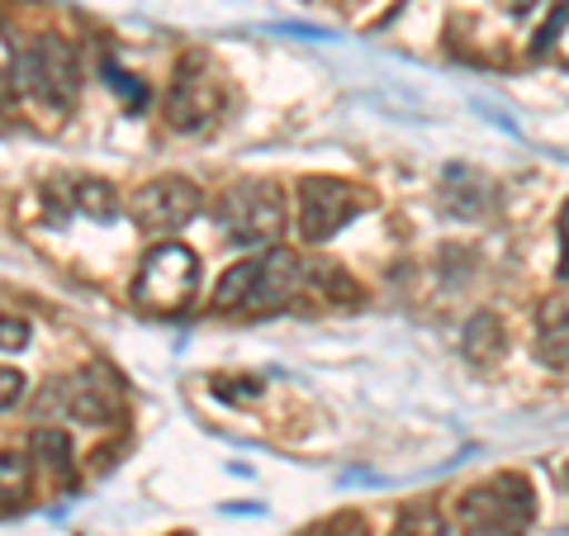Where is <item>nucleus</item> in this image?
Returning <instances> with one entry per match:
<instances>
[{
  "instance_id": "obj_1",
  "label": "nucleus",
  "mask_w": 569,
  "mask_h": 536,
  "mask_svg": "<svg viewBox=\"0 0 569 536\" xmlns=\"http://www.w3.org/2000/svg\"><path fill=\"white\" fill-rule=\"evenodd\" d=\"M299 285H305V261L295 252H284V247H271V252L257 261L228 266V276L219 280V290H213V304H219V309L271 314L284 299L299 295Z\"/></svg>"
},
{
  "instance_id": "obj_2",
  "label": "nucleus",
  "mask_w": 569,
  "mask_h": 536,
  "mask_svg": "<svg viewBox=\"0 0 569 536\" xmlns=\"http://www.w3.org/2000/svg\"><path fill=\"white\" fill-rule=\"evenodd\" d=\"M537 517V498L522 475H493L460 498V532L466 536H527Z\"/></svg>"
},
{
  "instance_id": "obj_3",
  "label": "nucleus",
  "mask_w": 569,
  "mask_h": 536,
  "mask_svg": "<svg viewBox=\"0 0 569 536\" xmlns=\"http://www.w3.org/2000/svg\"><path fill=\"white\" fill-rule=\"evenodd\" d=\"M10 86L14 91H24V96H33V100H43V105L67 110V105L77 100V86H81L77 52H71V43H62V39H39L33 48L14 52Z\"/></svg>"
},
{
  "instance_id": "obj_4",
  "label": "nucleus",
  "mask_w": 569,
  "mask_h": 536,
  "mask_svg": "<svg viewBox=\"0 0 569 536\" xmlns=\"http://www.w3.org/2000/svg\"><path fill=\"white\" fill-rule=\"evenodd\" d=\"M200 290V266H194V252L181 242H162L152 247L138 266L133 280V299L152 314H181L186 304Z\"/></svg>"
},
{
  "instance_id": "obj_5",
  "label": "nucleus",
  "mask_w": 569,
  "mask_h": 536,
  "mask_svg": "<svg viewBox=\"0 0 569 536\" xmlns=\"http://www.w3.org/2000/svg\"><path fill=\"white\" fill-rule=\"evenodd\" d=\"M219 224L228 228L233 242H247V247L276 242L284 234V195L266 181L233 186L219 200Z\"/></svg>"
},
{
  "instance_id": "obj_6",
  "label": "nucleus",
  "mask_w": 569,
  "mask_h": 536,
  "mask_svg": "<svg viewBox=\"0 0 569 536\" xmlns=\"http://www.w3.org/2000/svg\"><path fill=\"white\" fill-rule=\"evenodd\" d=\"M223 110V86L213 77V67L200 58V52H190L181 62V71L171 77V91H167V123L176 133H194L213 123Z\"/></svg>"
},
{
  "instance_id": "obj_7",
  "label": "nucleus",
  "mask_w": 569,
  "mask_h": 536,
  "mask_svg": "<svg viewBox=\"0 0 569 536\" xmlns=\"http://www.w3.org/2000/svg\"><path fill=\"white\" fill-rule=\"evenodd\" d=\"M366 205H370V195H361L356 186L332 181V176H309V181L299 186V234L309 242H328L332 234H342Z\"/></svg>"
},
{
  "instance_id": "obj_8",
  "label": "nucleus",
  "mask_w": 569,
  "mask_h": 536,
  "mask_svg": "<svg viewBox=\"0 0 569 536\" xmlns=\"http://www.w3.org/2000/svg\"><path fill=\"white\" fill-rule=\"evenodd\" d=\"M200 190L186 176H157L148 181L138 195H133V219L148 228V234H176V228H186L194 214H200Z\"/></svg>"
},
{
  "instance_id": "obj_9",
  "label": "nucleus",
  "mask_w": 569,
  "mask_h": 536,
  "mask_svg": "<svg viewBox=\"0 0 569 536\" xmlns=\"http://www.w3.org/2000/svg\"><path fill=\"white\" fill-rule=\"evenodd\" d=\"M537 351L546 366H569V299H546L537 314Z\"/></svg>"
},
{
  "instance_id": "obj_10",
  "label": "nucleus",
  "mask_w": 569,
  "mask_h": 536,
  "mask_svg": "<svg viewBox=\"0 0 569 536\" xmlns=\"http://www.w3.org/2000/svg\"><path fill=\"white\" fill-rule=\"evenodd\" d=\"M71 418L81 423H110L119 414V395L110 389V380H96V375H81V380H71Z\"/></svg>"
},
{
  "instance_id": "obj_11",
  "label": "nucleus",
  "mask_w": 569,
  "mask_h": 536,
  "mask_svg": "<svg viewBox=\"0 0 569 536\" xmlns=\"http://www.w3.org/2000/svg\"><path fill=\"white\" fill-rule=\"evenodd\" d=\"M67 205L91 214V219H114L119 214V200H114V186L110 181H91V176H77L67 190Z\"/></svg>"
},
{
  "instance_id": "obj_12",
  "label": "nucleus",
  "mask_w": 569,
  "mask_h": 536,
  "mask_svg": "<svg viewBox=\"0 0 569 536\" xmlns=\"http://www.w3.org/2000/svg\"><path fill=\"white\" fill-rule=\"evenodd\" d=\"M24 494H29V456L0 451V513L20 508Z\"/></svg>"
},
{
  "instance_id": "obj_13",
  "label": "nucleus",
  "mask_w": 569,
  "mask_h": 536,
  "mask_svg": "<svg viewBox=\"0 0 569 536\" xmlns=\"http://www.w3.org/2000/svg\"><path fill=\"white\" fill-rule=\"evenodd\" d=\"M537 58H550V62L569 67V6H560L541 24V33H537Z\"/></svg>"
},
{
  "instance_id": "obj_14",
  "label": "nucleus",
  "mask_w": 569,
  "mask_h": 536,
  "mask_svg": "<svg viewBox=\"0 0 569 536\" xmlns=\"http://www.w3.org/2000/svg\"><path fill=\"white\" fill-rule=\"evenodd\" d=\"M466 337H470V356H475V361H493V356L503 351V328H498V318H489V314H479Z\"/></svg>"
},
{
  "instance_id": "obj_15",
  "label": "nucleus",
  "mask_w": 569,
  "mask_h": 536,
  "mask_svg": "<svg viewBox=\"0 0 569 536\" xmlns=\"http://www.w3.org/2000/svg\"><path fill=\"white\" fill-rule=\"evenodd\" d=\"M395 536H447V523H441V513H437V508L413 504V508H403Z\"/></svg>"
},
{
  "instance_id": "obj_16",
  "label": "nucleus",
  "mask_w": 569,
  "mask_h": 536,
  "mask_svg": "<svg viewBox=\"0 0 569 536\" xmlns=\"http://www.w3.org/2000/svg\"><path fill=\"white\" fill-rule=\"evenodd\" d=\"M29 318L24 314H10V309H0V351H24L29 347Z\"/></svg>"
},
{
  "instance_id": "obj_17",
  "label": "nucleus",
  "mask_w": 569,
  "mask_h": 536,
  "mask_svg": "<svg viewBox=\"0 0 569 536\" xmlns=\"http://www.w3.org/2000/svg\"><path fill=\"white\" fill-rule=\"evenodd\" d=\"M33 451H43V460L52 470H71V456H67V437L52 433V427H43V433H33Z\"/></svg>"
},
{
  "instance_id": "obj_18",
  "label": "nucleus",
  "mask_w": 569,
  "mask_h": 536,
  "mask_svg": "<svg viewBox=\"0 0 569 536\" xmlns=\"http://www.w3.org/2000/svg\"><path fill=\"white\" fill-rule=\"evenodd\" d=\"M20 395H24V375L10 370V366H0V408H10Z\"/></svg>"
},
{
  "instance_id": "obj_19",
  "label": "nucleus",
  "mask_w": 569,
  "mask_h": 536,
  "mask_svg": "<svg viewBox=\"0 0 569 536\" xmlns=\"http://www.w3.org/2000/svg\"><path fill=\"white\" fill-rule=\"evenodd\" d=\"M560 276H569V205L560 209Z\"/></svg>"
},
{
  "instance_id": "obj_20",
  "label": "nucleus",
  "mask_w": 569,
  "mask_h": 536,
  "mask_svg": "<svg viewBox=\"0 0 569 536\" xmlns=\"http://www.w3.org/2000/svg\"><path fill=\"white\" fill-rule=\"evenodd\" d=\"M493 6H503V10H512V14H527L537 0H493Z\"/></svg>"
}]
</instances>
